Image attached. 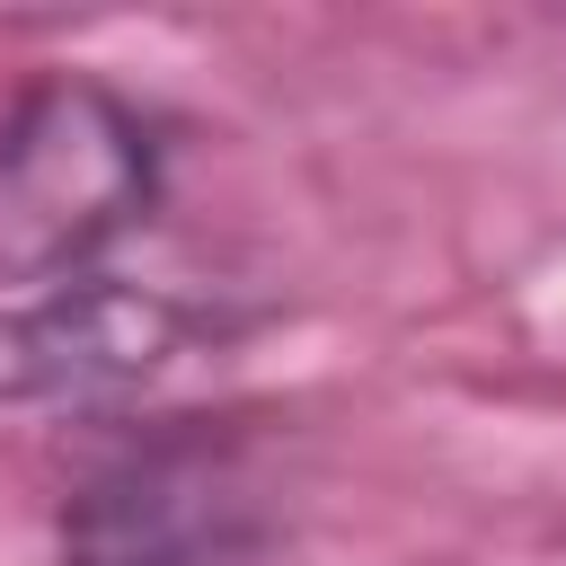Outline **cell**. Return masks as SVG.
<instances>
[{"label":"cell","mask_w":566,"mask_h":566,"mask_svg":"<svg viewBox=\"0 0 566 566\" xmlns=\"http://www.w3.org/2000/svg\"><path fill=\"white\" fill-rule=\"evenodd\" d=\"M168 203V124L97 71L0 80V301L106 274Z\"/></svg>","instance_id":"obj_1"},{"label":"cell","mask_w":566,"mask_h":566,"mask_svg":"<svg viewBox=\"0 0 566 566\" xmlns=\"http://www.w3.org/2000/svg\"><path fill=\"white\" fill-rule=\"evenodd\" d=\"M62 566H265L274 478L221 416H150L106 442L53 513Z\"/></svg>","instance_id":"obj_2"},{"label":"cell","mask_w":566,"mask_h":566,"mask_svg":"<svg viewBox=\"0 0 566 566\" xmlns=\"http://www.w3.org/2000/svg\"><path fill=\"white\" fill-rule=\"evenodd\" d=\"M248 318L168 283L80 274L27 301H0V407H62L115 416L124 398L159 389L177 363L230 345Z\"/></svg>","instance_id":"obj_3"}]
</instances>
